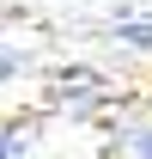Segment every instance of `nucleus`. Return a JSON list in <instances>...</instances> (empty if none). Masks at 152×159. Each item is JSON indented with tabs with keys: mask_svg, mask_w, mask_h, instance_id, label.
I'll return each instance as SVG.
<instances>
[{
	"mask_svg": "<svg viewBox=\"0 0 152 159\" xmlns=\"http://www.w3.org/2000/svg\"><path fill=\"white\" fill-rule=\"evenodd\" d=\"M128 147H134L140 159H152V129H134V135H128Z\"/></svg>",
	"mask_w": 152,
	"mask_h": 159,
	"instance_id": "f03ea898",
	"label": "nucleus"
},
{
	"mask_svg": "<svg viewBox=\"0 0 152 159\" xmlns=\"http://www.w3.org/2000/svg\"><path fill=\"white\" fill-rule=\"evenodd\" d=\"M19 153V135H0V159H12Z\"/></svg>",
	"mask_w": 152,
	"mask_h": 159,
	"instance_id": "20e7f679",
	"label": "nucleus"
},
{
	"mask_svg": "<svg viewBox=\"0 0 152 159\" xmlns=\"http://www.w3.org/2000/svg\"><path fill=\"white\" fill-rule=\"evenodd\" d=\"M116 37L134 43V49H152V25H116Z\"/></svg>",
	"mask_w": 152,
	"mask_h": 159,
	"instance_id": "f257e3e1",
	"label": "nucleus"
},
{
	"mask_svg": "<svg viewBox=\"0 0 152 159\" xmlns=\"http://www.w3.org/2000/svg\"><path fill=\"white\" fill-rule=\"evenodd\" d=\"M12 74H19V61H12V55H6V49H0V86H6V80H12Z\"/></svg>",
	"mask_w": 152,
	"mask_h": 159,
	"instance_id": "7ed1b4c3",
	"label": "nucleus"
}]
</instances>
